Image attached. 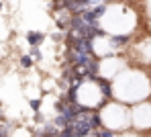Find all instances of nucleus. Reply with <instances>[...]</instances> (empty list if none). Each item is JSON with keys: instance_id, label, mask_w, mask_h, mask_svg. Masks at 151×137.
I'll use <instances>...</instances> for the list:
<instances>
[{"instance_id": "1", "label": "nucleus", "mask_w": 151, "mask_h": 137, "mask_svg": "<svg viewBox=\"0 0 151 137\" xmlns=\"http://www.w3.org/2000/svg\"><path fill=\"white\" fill-rule=\"evenodd\" d=\"M112 96L123 105H139L151 96V76L141 66L125 68L112 80Z\"/></svg>"}, {"instance_id": "2", "label": "nucleus", "mask_w": 151, "mask_h": 137, "mask_svg": "<svg viewBox=\"0 0 151 137\" xmlns=\"http://www.w3.org/2000/svg\"><path fill=\"white\" fill-rule=\"evenodd\" d=\"M98 119H100V127L114 133H125L131 129V109L119 100H108L104 107H100Z\"/></svg>"}, {"instance_id": "3", "label": "nucleus", "mask_w": 151, "mask_h": 137, "mask_svg": "<svg viewBox=\"0 0 151 137\" xmlns=\"http://www.w3.org/2000/svg\"><path fill=\"white\" fill-rule=\"evenodd\" d=\"M131 129L137 133L151 131V100H143L131 107Z\"/></svg>"}, {"instance_id": "4", "label": "nucleus", "mask_w": 151, "mask_h": 137, "mask_svg": "<svg viewBox=\"0 0 151 137\" xmlns=\"http://www.w3.org/2000/svg\"><path fill=\"white\" fill-rule=\"evenodd\" d=\"M43 39H45L43 33H35V31H29V33H27V41H29L31 47H39V45L43 43Z\"/></svg>"}, {"instance_id": "5", "label": "nucleus", "mask_w": 151, "mask_h": 137, "mask_svg": "<svg viewBox=\"0 0 151 137\" xmlns=\"http://www.w3.org/2000/svg\"><path fill=\"white\" fill-rule=\"evenodd\" d=\"M96 137H119V133H114V131H108V129L100 127V129L96 131Z\"/></svg>"}, {"instance_id": "6", "label": "nucleus", "mask_w": 151, "mask_h": 137, "mask_svg": "<svg viewBox=\"0 0 151 137\" xmlns=\"http://www.w3.org/2000/svg\"><path fill=\"white\" fill-rule=\"evenodd\" d=\"M33 63H35V59H33L31 55H23V57H21V66H23V68H31Z\"/></svg>"}, {"instance_id": "7", "label": "nucleus", "mask_w": 151, "mask_h": 137, "mask_svg": "<svg viewBox=\"0 0 151 137\" xmlns=\"http://www.w3.org/2000/svg\"><path fill=\"white\" fill-rule=\"evenodd\" d=\"M119 137H143V133H137V131L129 129V131H125V133H119Z\"/></svg>"}, {"instance_id": "8", "label": "nucleus", "mask_w": 151, "mask_h": 137, "mask_svg": "<svg viewBox=\"0 0 151 137\" xmlns=\"http://www.w3.org/2000/svg\"><path fill=\"white\" fill-rule=\"evenodd\" d=\"M31 57H33V59H41V51H39V47H31Z\"/></svg>"}, {"instance_id": "9", "label": "nucleus", "mask_w": 151, "mask_h": 137, "mask_svg": "<svg viewBox=\"0 0 151 137\" xmlns=\"http://www.w3.org/2000/svg\"><path fill=\"white\" fill-rule=\"evenodd\" d=\"M29 105H31V109H33V110H39V105H41V102H39V100H31Z\"/></svg>"}, {"instance_id": "10", "label": "nucleus", "mask_w": 151, "mask_h": 137, "mask_svg": "<svg viewBox=\"0 0 151 137\" xmlns=\"http://www.w3.org/2000/svg\"><path fill=\"white\" fill-rule=\"evenodd\" d=\"M0 10H2V4H0Z\"/></svg>"}]
</instances>
